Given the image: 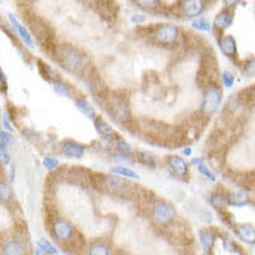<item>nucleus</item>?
Here are the masks:
<instances>
[{
	"instance_id": "obj_1",
	"label": "nucleus",
	"mask_w": 255,
	"mask_h": 255,
	"mask_svg": "<svg viewBox=\"0 0 255 255\" xmlns=\"http://www.w3.org/2000/svg\"><path fill=\"white\" fill-rule=\"evenodd\" d=\"M24 19L29 24V27L32 29V33L37 38L38 42L42 46V49L46 52H49L50 55H52V58H54L56 49H58V46L54 42V36H55L54 29L44 19H41L37 15H24Z\"/></svg>"
},
{
	"instance_id": "obj_2",
	"label": "nucleus",
	"mask_w": 255,
	"mask_h": 255,
	"mask_svg": "<svg viewBox=\"0 0 255 255\" xmlns=\"http://www.w3.org/2000/svg\"><path fill=\"white\" fill-rule=\"evenodd\" d=\"M54 59L72 73H79L87 69V58L78 49L70 45L58 46Z\"/></svg>"
},
{
	"instance_id": "obj_3",
	"label": "nucleus",
	"mask_w": 255,
	"mask_h": 255,
	"mask_svg": "<svg viewBox=\"0 0 255 255\" xmlns=\"http://www.w3.org/2000/svg\"><path fill=\"white\" fill-rule=\"evenodd\" d=\"M105 106L106 111H109L111 116L116 122L125 125L130 122V111H129V105L125 97L119 95H109L108 99L105 100Z\"/></svg>"
},
{
	"instance_id": "obj_4",
	"label": "nucleus",
	"mask_w": 255,
	"mask_h": 255,
	"mask_svg": "<svg viewBox=\"0 0 255 255\" xmlns=\"http://www.w3.org/2000/svg\"><path fill=\"white\" fill-rule=\"evenodd\" d=\"M221 104V91L218 86H211L204 92L203 101L200 106V113L206 116L213 115L218 110Z\"/></svg>"
},
{
	"instance_id": "obj_5",
	"label": "nucleus",
	"mask_w": 255,
	"mask_h": 255,
	"mask_svg": "<svg viewBox=\"0 0 255 255\" xmlns=\"http://www.w3.org/2000/svg\"><path fill=\"white\" fill-rule=\"evenodd\" d=\"M152 217L159 225H168L175 217V209L171 204L166 203L163 200H156L152 204Z\"/></svg>"
},
{
	"instance_id": "obj_6",
	"label": "nucleus",
	"mask_w": 255,
	"mask_h": 255,
	"mask_svg": "<svg viewBox=\"0 0 255 255\" xmlns=\"http://www.w3.org/2000/svg\"><path fill=\"white\" fill-rule=\"evenodd\" d=\"M179 29L174 24H161L159 27L154 28L153 38L157 44L163 46H171L179 38Z\"/></svg>"
},
{
	"instance_id": "obj_7",
	"label": "nucleus",
	"mask_w": 255,
	"mask_h": 255,
	"mask_svg": "<svg viewBox=\"0 0 255 255\" xmlns=\"http://www.w3.org/2000/svg\"><path fill=\"white\" fill-rule=\"evenodd\" d=\"M76 234V229L72 226V223L63 218H56L52 225L51 235L59 243L69 241Z\"/></svg>"
},
{
	"instance_id": "obj_8",
	"label": "nucleus",
	"mask_w": 255,
	"mask_h": 255,
	"mask_svg": "<svg viewBox=\"0 0 255 255\" xmlns=\"http://www.w3.org/2000/svg\"><path fill=\"white\" fill-rule=\"evenodd\" d=\"M96 4H97L99 13L105 19H115L119 13V5L115 3V0H96Z\"/></svg>"
},
{
	"instance_id": "obj_9",
	"label": "nucleus",
	"mask_w": 255,
	"mask_h": 255,
	"mask_svg": "<svg viewBox=\"0 0 255 255\" xmlns=\"http://www.w3.org/2000/svg\"><path fill=\"white\" fill-rule=\"evenodd\" d=\"M204 9V0H184L181 4V12L185 17L193 18L199 15Z\"/></svg>"
},
{
	"instance_id": "obj_10",
	"label": "nucleus",
	"mask_w": 255,
	"mask_h": 255,
	"mask_svg": "<svg viewBox=\"0 0 255 255\" xmlns=\"http://www.w3.org/2000/svg\"><path fill=\"white\" fill-rule=\"evenodd\" d=\"M218 44H220L221 50H222L225 55L232 59L236 58V55H238V46H236L235 38L232 37V36H223V37L218 40Z\"/></svg>"
},
{
	"instance_id": "obj_11",
	"label": "nucleus",
	"mask_w": 255,
	"mask_h": 255,
	"mask_svg": "<svg viewBox=\"0 0 255 255\" xmlns=\"http://www.w3.org/2000/svg\"><path fill=\"white\" fill-rule=\"evenodd\" d=\"M1 255H26V247L19 239H13L1 247Z\"/></svg>"
},
{
	"instance_id": "obj_12",
	"label": "nucleus",
	"mask_w": 255,
	"mask_h": 255,
	"mask_svg": "<svg viewBox=\"0 0 255 255\" xmlns=\"http://www.w3.org/2000/svg\"><path fill=\"white\" fill-rule=\"evenodd\" d=\"M61 152L64 154H67L69 157H74V158H81L84 154V148L79 143L73 142V140H64L60 145Z\"/></svg>"
},
{
	"instance_id": "obj_13",
	"label": "nucleus",
	"mask_w": 255,
	"mask_h": 255,
	"mask_svg": "<svg viewBox=\"0 0 255 255\" xmlns=\"http://www.w3.org/2000/svg\"><path fill=\"white\" fill-rule=\"evenodd\" d=\"M168 166L172 168V171L177 175V176H183L185 177L188 175L189 167L186 165V162L184 161L181 157L179 156H170L167 159Z\"/></svg>"
},
{
	"instance_id": "obj_14",
	"label": "nucleus",
	"mask_w": 255,
	"mask_h": 255,
	"mask_svg": "<svg viewBox=\"0 0 255 255\" xmlns=\"http://www.w3.org/2000/svg\"><path fill=\"white\" fill-rule=\"evenodd\" d=\"M236 234L239 238L245 243L254 244L255 243V229L249 223H241L236 227Z\"/></svg>"
},
{
	"instance_id": "obj_15",
	"label": "nucleus",
	"mask_w": 255,
	"mask_h": 255,
	"mask_svg": "<svg viewBox=\"0 0 255 255\" xmlns=\"http://www.w3.org/2000/svg\"><path fill=\"white\" fill-rule=\"evenodd\" d=\"M209 202L215 208H217L218 211L220 209H225V207L227 204H230V194H226L223 191H215L212 193L211 197H209Z\"/></svg>"
},
{
	"instance_id": "obj_16",
	"label": "nucleus",
	"mask_w": 255,
	"mask_h": 255,
	"mask_svg": "<svg viewBox=\"0 0 255 255\" xmlns=\"http://www.w3.org/2000/svg\"><path fill=\"white\" fill-rule=\"evenodd\" d=\"M232 19H234V15H232V13L230 10H222L215 18L213 23H215V27L217 29H226L231 26Z\"/></svg>"
},
{
	"instance_id": "obj_17",
	"label": "nucleus",
	"mask_w": 255,
	"mask_h": 255,
	"mask_svg": "<svg viewBox=\"0 0 255 255\" xmlns=\"http://www.w3.org/2000/svg\"><path fill=\"white\" fill-rule=\"evenodd\" d=\"M9 19H10V22H12L14 31H17L18 35L23 38V41L26 42V45H28L29 47H33V41H32V37H31V35L28 33V31H27V29L24 28V27L22 26V24H20L12 14H9Z\"/></svg>"
},
{
	"instance_id": "obj_18",
	"label": "nucleus",
	"mask_w": 255,
	"mask_h": 255,
	"mask_svg": "<svg viewBox=\"0 0 255 255\" xmlns=\"http://www.w3.org/2000/svg\"><path fill=\"white\" fill-rule=\"evenodd\" d=\"M199 239L206 252H209L213 247V244H215L216 232L213 230H203V231L199 232Z\"/></svg>"
},
{
	"instance_id": "obj_19",
	"label": "nucleus",
	"mask_w": 255,
	"mask_h": 255,
	"mask_svg": "<svg viewBox=\"0 0 255 255\" xmlns=\"http://www.w3.org/2000/svg\"><path fill=\"white\" fill-rule=\"evenodd\" d=\"M76 106L83 115H86L90 119H96L95 110H93V108L90 105V102H87V100H84L83 97H78L76 100Z\"/></svg>"
},
{
	"instance_id": "obj_20",
	"label": "nucleus",
	"mask_w": 255,
	"mask_h": 255,
	"mask_svg": "<svg viewBox=\"0 0 255 255\" xmlns=\"http://www.w3.org/2000/svg\"><path fill=\"white\" fill-rule=\"evenodd\" d=\"M230 203L234 206H245L249 203V195L244 190H236L230 193Z\"/></svg>"
},
{
	"instance_id": "obj_21",
	"label": "nucleus",
	"mask_w": 255,
	"mask_h": 255,
	"mask_svg": "<svg viewBox=\"0 0 255 255\" xmlns=\"http://www.w3.org/2000/svg\"><path fill=\"white\" fill-rule=\"evenodd\" d=\"M95 127L101 135L109 136V138L115 136V131H114V129L111 128V125L108 124L106 122H104L102 119H100V118L95 119Z\"/></svg>"
},
{
	"instance_id": "obj_22",
	"label": "nucleus",
	"mask_w": 255,
	"mask_h": 255,
	"mask_svg": "<svg viewBox=\"0 0 255 255\" xmlns=\"http://www.w3.org/2000/svg\"><path fill=\"white\" fill-rule=\"evenodd\" d=\"M111 171L114 174L119 175V176L127 177V179H139V175L135 174L130 168L125 167V166H114V167H111Z\"/></svg>"
},
{
	"instance_id": "obj_23",
	"label": "nucleus",
	"mask_w": 255,
	"mask_h": 255,
	"mask_svg": "<svg viewBox=\"0 0 255 255\" xmlns=\"http://www.w3.org/2000/svg\"><path fill=\"white\" fill-rule=\"evenodd\" d=\"M37 69H38V72H40L41 76H42V78L46 79L47 82L54 81V78H52V77L55 76V74H54V72L50 69L49 65H47V64H45L42 60L37 61Z\"/></svg>"
},
{
	"instance_id": "obj_24",
	"label": "nucleus",
	"mask_w": 255,
	"mask_h": 255,
	"mask_svg": "<svg viewBox=\"0 0 255 255\" xmlns=\"http://www.w3.org/2000/svg\"><path fill=\"white\" fill-rule=\"evenodd\" d=\"M88 255H109V248L102 243H93L88 250Z\"/></svg>"
},
{
	"instance_id": "obj_25",
	"label": "nucleus",
	"mask_w": 255,
	"mask_h": 255,
	"mask_svg": "<svg viewBox=\"0 0 255 255\" xmlns=\"http://www.w3.org/2000/svg\"><path fill=\"white\" fill-rule=\"evenodd\" d=\"M136 159H138L140 163H143V165L149 166V167L152 168L156 167V161H154V158H152V154L147 153V152H139V153H136Z\"/></svg>"
},
{
	"instance_id": "obj_26",
	"label": "nucleus",
	"mask_w": 255,
	"mask_h": 255,
	"mask_svg": "<svg viewBox=\"0 0 255 255\" xmlns=\"http://www.w3.org/2000/svg\"><path fill=\"white\" fill-rule=\"evenodd\" d=\"M54 91H55L58 95L65 96V97H69V96L72 95L69 86H68V84H65L64 82H61V81L54 82Z\"/></svg>"
},
{
	"instance_id": "obj_27",
	"label": "nucleus",
	"mask_w": 255,
	"mask_h": 255,
	"mask_svg": "<svg viewBox=\"0 0 255 255\" xmlns=\"http://www.w3.org/2000/svg\"><path fill=\"white\" fill-rule=\"evenodd\" d=\"M116 149H118L120 153L125 154V156H133L131 145L128 144V143L123 139H116Z\"/></svg>"
},
{
	"instance_id": "obj_28",
	"label": "nucleus",
	"mask_w": 255,
	"mask_h": 255,
	"mask_svg": "<svg viewBox=\"0 0 255 255\" xmlns=\"http://www.w3.org/2000/svg\"><path fill=\"white\" fill-rule=\"evenodd\" d=\"M191 26H193V28L199 29V31H204V32L211 29V24H209V22L206 19V18H198V19L193 20Z\"/></svg>"
},
{
	"instance_id": "obj_29",
	"label": "nucleus",
	"mask_w": 255,
	"mask_h": 255,
	"mask_svg": "<svg viewBox=\"0 0 255 255\" xmlns=\"http://www.w3.org/2000/svg\"><path fill=\"white\" fill-rule=\"evenodd\" d=\"M38 248H41V249L44 250L46 254L54 255V254H56V253H58V250L52 247L51 243H50L49 240H46V239H41V240L38 241Z\"/></svg>"
},
{
	"instance_id": "obj_30",
	"label": "nucleus",
	"mask_w": 255,
	"mask_h": 255,
	"mask_svg": "<svg viewBox=\"0 0 255 255\" xmlns=\"http://www.w3.org/2000/svg\"><path fill=\"white\" fill-rule=\"evenodd\" d=\"M243 72L249 77H255V59H249L243 64Z\"/></svg>"
},
{
	"instance_id": "obj_31",
	"label": "nucleus",
	"mask_w": 255,
	"mask_h": 255,
	"mask_svg": "<svg viewBox=\"0 0 255 255\" xmlns=\"http://www.w3.org/2000/svg\"><path fill=\"white\" fill-rule=\"evenodd\" d=\"M135 1L140 8L149 9V10L156 9L159 5V0H135Z\"/></svg>"
},
{
	"instance_id": "obj_32",
	"label": "nucleus",
	"mask_w": 255,
	"mask_h": 255,
	"mask_svg": "<svg viewBox=\"0 0 255 255\" xmlns=\"http://www.w3.org/2000/svg\"><path fill=\"white\" fill-rule=\"evenodd\" d=\"M221 78H222L223 84H225L227 88H231L232 86H234V83H235V77L232 76V73L230 72H223Z\"/></svg>"
},
{
	"instance_id": "obj_33",
	"label": "nucleus",
	"mask_w": 255,
	"mask_h": 255,
	"mask_svg": "<svg viewBox=\"0 0 255 255\" xmlns=\"http://www.w3.org/2000/svg\"><path fill=\"white\" fill-rule=\"evenodd\" d=\"M218 215H220L221 220H222L223 222L226 223V225H229V226H231L232 222H234V217H232V215L229 211H226V209H220V211H218Z\"/></svg>"
},
{
	"instance_id": "obj_34",
	"label": "nucleus",
	"mask_w": 255,
	"mask_h": 255,
	"mask_svg": "<svg viewBox=\"0 0 255 255\" xmlns=\"http://www.w3.org/2000/svg\"><path fill=\"white\" fill-rule=\"evenodd\" d=\"M0 188H1L0 189V197H1V202H8L9 197H10V191H9L8 185L1 181V184H0Z\"/></svg>"
},
{
	"instance_id": "obj_35",
	"label": "nucleus",
	"mask_w": 255,
	"mask_h": 255,
	"mask_svg": "<svg viewBox=\"0 0 255 255\" xmlns=\"http://www.w3.org/2000/svg\"><path fill=\"white\" fill-rule=\"evenodd\" d=\"M198 168H199V171L202 172V174H203V175H206L207 177H209V179H211V180H216L215 179V175L212 174L211 170H209V168L207 167V166L204 165V163L202 162V161H199V165H198Z\"/></svg>"
},
{
	"instance_id": "obj_36",
	"label": "nucleus",
	"mask_w": 255,
	"mask_h": 255,
	"mask_svg": "<svg viewBox=\"0 0 255 255\" xmlns=\"http://www.w3.org/2000/svg\"><path fill=\"white\" fill-rule=\"evenodd\" d=\"M59 162L56 161L55 158H51V157H46V158L44 159V166L46 168H49V170H54V168L58 167Z\"/></svg>"
},
{
	"instance_id": "obj_37",
	"label": "nucleus",
	"mask_w": 255,
	"mask_h": 255,
	"mask_svg": "<svg viewBox=\"0 0 255 255\" xmlns=\"http://www.w3.org/2000/svg\"><path fill=\"white\" fill-rule=\"evenodd\" d=\"M9 140V135L6 133H4V131H1V151H4V148H5L6 143H8Z\"/></svg>"
},
{
	"instance_id": "obj_38",
	"label": "nucleus",
	"mask_w": 255,
	"mask_h": 255,
	"mask_svg": "<svg viewBox=\"0 0 255 255\" xmlns=\"http://www.w3.org/2000/svg\"><path fill=\"white\" fill-rule=\"evenodd\" d=\"M131 20H133L134 23H138V24H139V23H143V22H144L145 18L143 17V15H138V14H136V15H133V18H131Z\"/></svg>"
},
{
	"instance_id": "obj_39",
	"label": "nucleus",
	"mask_w": 255,
	"mask_h": 255,
	"mask_svg": "<svg viewBox=\"0 0 255 255\" xmlns=\"http://www.w3.org/2000/svg\"><path fill=\"white\" fill-rule=\"evenodd\" d=\"M3 123H4V127H5V129H8V130H12V128H10V124H9V120H8V115H6V114H4V118H3Z\"/></svg>"
},
{
	"instance_id": "obj_40",
	"label": "nucleus",
	"mask_w": 255,
	"mask_h": 255,
	"mask_svg": "<svg viewBox=\"0 0 255 255\" xmlns=\"http://www.w3.org/2000/svg\"><path fill=\"white\" fill-rule=\"evenodd\" d=\"M225 1H226V4L227 5H235V4H238L239 3V0H225Z\"/></svg>"
},
{
	"instance_id": "obj_41",
	"label": "nucleus",
	"mask_w": 255,
	"mask_h": 255,
	"mask_svg": "<svg viewBox=\"0 0 255 255\" xmlns=\"http://www.w3.org/2000/svg\"><path fill=\"white\" fill-rule=\"evenodd\" d=\"M36 255H47V254L44 252V250L41 249V248H37V249H36Z\"/></svg>"
},
{
	"instance_id": "obj_42",
	"label": "nucleus",
	"mask_w": 255,
	"mask_h": 255,
	"mask_svg": "<svg viewBox=\"0 0 255 255\" xmlns=\"http://www.w3.org/2000/svg\"><path fill=\"white\" fill-rule=\"evenodd\" d=\"M184 153H185V154H190L191 153L190 148H189V149H185V151H184Z\"/></svg>"
}]
</instances>
